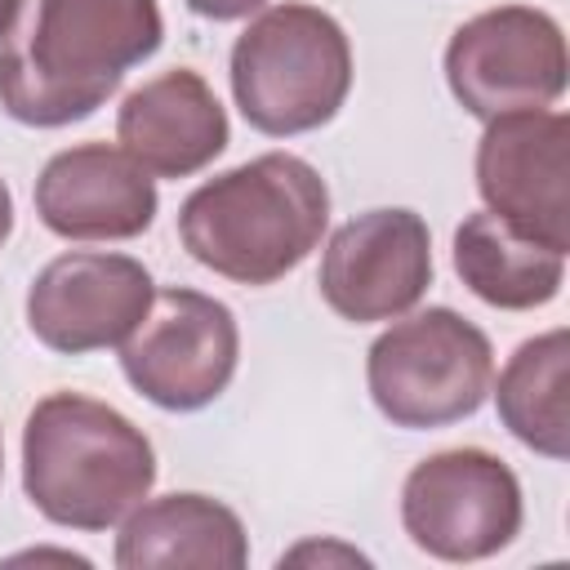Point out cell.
<instances>
[{"label":"cell","mask_w":570,"mask_h":570,"mask_svg":"<svg viewBox=\"0 0 570 570\" xmlns=\"http://www.w3.org/2000/svg\"><path fill=\"white\" fill-rule=\"evenodd\" d=\"M249 561V539L240 517L209 494H160L138 503L116 534L120 570H240Z\"/></svg>","instance_id":"14"},{"label":"cell","mask_w":570,"mask_h":570,"mask_svg":"<svg viewBox=\"0 0 570 570\" xmlns=\"http://www.w3.org/2000/svg\"><path fill=\"white\" fill-rule=\"evenodd\" d=\"M307 557H321V561H325V557H338V561H365L361 552H352V548H334V543H325V548H321V543H298V548H294V552H285L281 561H289V566H294V561H307Z\"/></svg>","instance_id":"18"},{"label":"cell","mask_w":570,"mask_h":570,"mask_svg":"<svg viewBox=\"0 0 570 570\" xmlns=\"http://www.w3.org/2000/svg\"><path fill=\"white\" fill-rule=\"evenodd\" d=\"M156 481L147 432L116 405L49 392L22 428V490L31 508L67 530H111Z\"/></svg>","instance_id":"3"},{"label":"cell","mask_w":570,"mask_h":570,"mask_svg":"<svg viewBox=\"0 0 570 570\" xmlns=\"http://www.w3.org/2000/svg\"><path fill=\"white\" fill-rule=\"evenodd\" d=\"M9 232H13V196H9V187L0 178V245L9 240Z\"/></svg>","instance_id":"20"},{"label":"cell","mask_w":570,"mask_h":570,"mask_svg":"<svg viewBox=\"0 0 570 570\" xmlns=\"http://www.w3.org/2000/svg\"><path fill=\"white\" fill-rule=\"evenodd\" d=\"M454 272L490 307L530 312L561 294L566 254L517 232L499 214H468L454 227Z\"/></svg>","instance_id":"15"},{"label":"cell","mask_w":570,"mask_h":570,"mask_svg":"<svg viewBox=\"0 0 570 570\" xmlns=\"http://www.w3.org/2000/svg\"><path fill=\"white\" fill-rule=\"evenodd\" d=\"M36 214L62 240H134L156 218V183L125 147L80 142L40 169Z\"/></svg>","instance_id":"12"},{"label":"cell","mask_w":570,"mask_h":570,"mask_svg":"<svg viewBox=\"0 0 570 570\" xmlns=\"http://www.w3.org/2000/svg\"><path fill=\"white\" fill-rule=\"evenodd\" d=\"M321 298L352 325L405 316L432 285V236L414 209H365L321 254Z\"/></svg>","instance_id":"9"},{"label":"cell","mask_w":570,"mask_h":570,"mask_svg":"<svg viewBox=\"0 0 570 570\" xmlns=\"http://www.w3.org/2000/svg\"><path fill=\"white\" fill-rule=\"evenodd\" d=\"M401 521L419 552L436 561H481L521 530V481L490 450H441L405 476Z\"/></svg>","instance_id":"8"},{"label":"cell","mask_w":570,"mask_h":570,"mask_svg":"<svg viewBox=\"0 0 570 570\" xmlns=\"http://www.w3.org/2000/svg\"><path fill=\"white\" fill-rule=\"evenodd\" d=\"M325 223L330 187L289 151L254 156L200 183L178 209L183 249L236 285H272L289 276L321 245Z\"/></svg>","instance_id":"2"},{"label":"cell","mask_w":570,"mask_h":570,"mask_svg":"<svg viewBox=\"0 0 570 570\" xmlns=\"http://www.w3.org/2000/svg\"><path fill=\"white\" fill-rule=\"evenodd\" d=\"M566 71L570 58L557 18L530 4L485 9L445 45L450 94L476 120L552 107L566 94Z\"/></svg>","instance_id":"7"},{"label":"cell","mask_w":570,"mask_h":570,"mask_svg":"<svg viewBox=\"0 0 570 570\" xmlns=\"http://www.w3.org/2000/svg\"><path fill=\"white\" fill-rule=\"evenodd\" d=\"M0 463H4V441H0Z\"/></svg>","instance_id":"21"},{"label":"cell","mask_w":570,"mask_h":570,"mask_svg":"<svg viewBox=\"0 0 570 570\" xmlns=\"http://www.w3.org/2000/svg\"><path fill=\"white\" fill-rule=\"evenodd\" d=\"M160 36L156 0H36L0 40V107L36 129L85 120Z\"/></svg>","instance_id":"1"},{"label":"cell","mask_w":570,"mask_h":570,"mask_svg":"<svg viewBox=\"0 0 570 570\" xmlns=\"http://www.w3.org/2000/svg\"><path fill=\"white\" fill-rule=\"evenodd\" d=\"M196 18H209V22H236V18H249L254 9H263L267 0H183Z\"/></svg>","instance_id":"17"},{"label":"cell","mask_w":570,"mask_h":570,"mask_svg":"<svg viewBox=\"0 0 570 570\" xmlns=\"http://www.w3.org/2000/svg\"><path fill=\"white\" fill-rule=\"evenodd\" d=\"M379 414L396 428H445L481 410L494 352L454 307H428L383 330L365 356Z\"/></svg>","instance_id":"5"},{"label":"cell","mask_w":570,"mask_h":570,"mask_svg":"<svg viewBox=\"0 0 570 570\" xmlns=\"http://www.w3.org/2000/svg\"><path fill=\"white\" fill-rule=\"evenodd\" d=\"M116 138L147 174L187 178L205 169L214 156H223L232 129L205 76L191 67H174L142 80L120 102Z\"/></svg>","instance_id":"13"},{"label":"cell","mask_w":570,"mask_h":570,"mask_svg":"<svg viewBox=\"0 0 570 570\" xmlns=\"http://www.w3.org/2000/svg\"><path fill=\"white\" fill-rule=\"evenodd\" d=\"M240 361V330L227 303L200 289L151 294L142 321L120 343V370L138 396L187 414L218 401Z\"/></svg>","instance_id":"6"},{"label":"cell","mask_w":570,"mask_h":570,"mask_svg":"<svg viewBox=\"0 0 570 570\" xmlns=\"http://www.w3.org/2000/svg\"><path fill=\"white\" fill-rule=\"evenodd\" d=\"M151 272L129 254L71 249L40 267L27 289V330L62 356L102 352L129 338L151 303Z\"/></svg>","instance_id":"11"},{"label":"cell","mask_w":570,"mask_h":570,"mask_svg":"<svg viewBox=\"0 0 570 570\" xmlns=\"http://www.w3.org/2000/svg\"><path fill=\"white\" fill-rule=\"evenodd\" d=\"M22 9H27V0H0V40H4V36L18 27Z\"/></svg>","instance_id":"19"},{"label":"cell","mask_w":570,"mask_h":570,"mask_svg":"<svg viewBox=\"0 0 570 570\" xmlns=\"http://www.w3.org/2000/svg\"><path fill=\"white\" fill-rule=\"evenodd\" d=\"M566 147L570 120L561 111L494 116L476 142V191L490 214L561 254L570 249Z\"/></svg>","instance_id":"10"},{"label":"cell","mask_w":570,"mask_h":570,"mask_svg":"<svg viewBox=\"0 0 570 570\" xmlns=\"http://www.w3.org/2000/svg\"><path fill=\"white\" fill-rule=\"evenodd\" d=\"M566 379H570V334L548 330V334L525 338L508 356L499 387H494V405H499L503 428L543 459L570 454Z\"/></svg>","instance_id":"16"},{"label":"cell","mask_w":570,"mask_h":570,"mask_svg":"<svg viewBox=\"0 0 570 570\" xmlns=\"http://www.w3.org/2000/svg\"><path fill=\"white\" fill-rule=\"evenodd\" d=\"M352 89V45L316 4H272L232 45V98L272 138L321 129Z\"/></svg>","instance_id":"4"}]
</instances>
